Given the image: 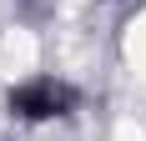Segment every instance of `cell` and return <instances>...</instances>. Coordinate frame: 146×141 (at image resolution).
<instances>
[{"label": "cell", "mask_w": 146, "mask_h": 141, "mask_svg": "<svg viewBox=\"0 0 146 141\" xmlns=\"http://www.w3.org/2000/svg\"><path fill=\"white\" fill-rule=\"evenodd\" d=\"M5 106H10L15 121L25 126H45V121H66V116L81 106V91L60 76H25L5 91Z\"/></svg>", "instance_id": "1"}]
</instances>
